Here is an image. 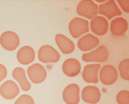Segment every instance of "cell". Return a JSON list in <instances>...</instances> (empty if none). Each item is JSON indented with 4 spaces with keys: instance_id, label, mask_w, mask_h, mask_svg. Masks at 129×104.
<instances>
[{
    "instance_id": "obj_19",
    "label": "cell",
    "mask_w": 129,
    "mask_h": 104,
    "mask_svg": "<svg viewBox=\"0 0 129 104\" xmlns=\"http://www.w3.org/2000/svg\"><path fill=\"white\" fill-rule=\"evenodd\" d=\"M12 77L18 82L22 90L28 91L31 88V85L27 79L23 68L16 67L12 72Z\"/></svg>"
},
{
    "instance_id": "obj_16",
    "label": "cell",
    "mask_w": 129,
    "mask_h": 104,
    "mask_svg": "<svg viewBox=\"0 0 129 104\" xmlns=\"http://www.w3.org/2000/svg\"><path fill=\"white\" fill-rule=\"evenodd\" d=\"M55 40L57 46L64 54H70L75 50L74 43L68 37L63 34H56Z\"/></svg>"
},
{
    "instance_id": "obj_18",
    "label": "cell",
    "mask_w": 129,
    "mask_h": 104,
    "mask_svg": "<svg viewBox=\"0 0 129 104\" xmlns=\"http://www.w3.org/2000/svg\"><path fill=\"white\" fill-rule=\"evenodd\" d=\"M128 28V22L123 17H116L110 23V32L115 36H123Z\"/></svg>"
},
{
    "instance_id": "obj_14",
    "label": "cell",
    "mask_w": 129,
    "mask_h": 104,
    "mask_svg": "<svg viewBox=\"0 0 129 104\" xmlns=\"http://www.w3.org/2000/svg\"><path fill=\"white\" fill-rule=\"evenodd\" d=\"M100 40L98 37L92 34H87L83 36L79 39L77 42V46L82 51L86 52L92 50L93 48L99 46Z\"/></svg>"
},
{
    "instance_id": "obj_17",
    "label": "cell",
    "mask_w": 129,
    "mask_h": 104,
    "mask_svg": "<svg viewBox=\"0 0 129 104\" xmlns=\"http://www.w3.org/2000/svg\"><path fill=\"white\" fill-rule=\"evenodd\" d=\"M36 58V52L31 46H25L19 49L17 53V59L21 64L27 65L32 63Z\"/></svg>"
},
{
    "instance_id": "obj_4",
    "label": "cell",
    "mask_w": 129,
    "mask_h": 104,
    "mask_svg": "<svg viewBox=\"0 0 129 104\" xmlns=\"http://www.w3.org/2000/svg\"><path fill=\"white\" fill-rule=\"evenodd\" d=\"M108 57L109 53L107 48L104 46H100L92 51L84 53L82 59L86 62H105L108 60Z\"/></svg>"
},
{
    "instance_id": "obj_20",
    "label": "cell",
    "mask_w": 129,
    "mask_h": 104,
    "mask_svg": "<svg viewBox=\"0 0 129 104\" xmlns=\"http://www.w3.org/2000/svg\"><path fill=\"white\" fill-rule=\"evenodd\" d=\"M128 65L129 59H125L122 60L118 65L119 73L121 78H123L125 80H129V73H128Z\"/></svg>"
},
{
    "instance_id": "obj_12",
    "label": "cell",
    "mask_w": 129,
    "mask_h": 104,
    "mask_svg": "<svg viewBox=\"0 0 129 104\" xmlns=\"http://www.w3.org/2000/svg\"><path fill=\"white\" fill-rule=\"evenodd\" d=\"M62 70L64 74L67 77H76L81 72V64L77 59H67L63 63Z\"/></svg>"
},
{
    "instance_id": "obj_3",
    "label": "cell",
    "mask_w": 129,
    "mask_h": 104,
    "mask_svg": "<svg viewBox=\"0 0 129 104\" xmlns=\"http://www.w3.org/2000/svg\"><path fill=\"white\" fill-rule=\"evenodd\" d=\"M40 62L43 63H56L60 60L61 56L56 49L50 45L41 46L38 53Z\"/></svg>"
},
{
    "instance_id": "obj_23",
    "label": "cell",
    "mask_w": 129,
    "mask_h": 104,
    "mask_svg": "<svg viewBox=\"0 0 129 104\" xmlns=\"http://www.w3.org/2000/svg\"><path fill=\"white\" fill-rule=\"evenodd\" d=\"M7 75V69L5 65L0 64V82L2 81Z\"/></svg>"
},
{
    "instance_id": "obj_11",
    "label": "cell",
    "mask_w": 129,
    "mask_h": 104,
    "mask_svg": "<svg viewBox=\"0 0 129 104\" xmlns=\"http://www.w3.org/2000/svg\"><path fill=\"white\" fill-rule=\"evenodd\" d=\"M20 93L18 85L14 81L7 80L0 86V95L7 100H12L17 96Z\"/></svg>"
},
{
    "instance_id": "obj_10",
    "label": "cell",
    "mask_w": 129,
    "mask_h": 104,
    "mask_svg": "<svg viewBox=\"0 0 129 104\" xmlns=\"http://www.w3.org/2000/svg\"><path fill=\"white\" fill-rule=\"evenodd\" d=\"M101 98L100 90L96 86L89 85L82 90V99L85 103L97 104Z\"/></svg>"
},
{
    "instance_id": "obj_2",
    "label": "cell",
    "mask_w": 129,
    "mask_h": 104,
    "mask_svg": "<svg viewBox=\"0 0 129 104\" xmlns=\"http://www.w3.org/2000/svg\"><path fill=\"white\" fill-rule=\"evenodd\" d=\"M77 12L83 17L92 19L98 15V6L92 0H82L78 4Z\"/></svg>"
},
{
    "instance_id": "obj_15",
    "label": "cell",
    "mask_w": 129,
    "mask_h": 104,
    "mask_svg": "<svg viewBox=\"0 0 129 104\" xmlns=\"http://www.w3.org/2000/svg\"><path fill=\"white\" fill-rule=\"evenodd\" d=\"M100 69V64H87L86 65L82 72V78L84 82L87 83H98V72Z\"/></svg>"
},
{
    "instance_id": "obj_7",
    "label": "cell",
    "mask_w": 129,
    "mask_h": 104,
    "mask_svg": "<svg viewBox=\"0 0 129 104\" xmlns=\"http://www.w3.org/2000/svg\"><path fill=\"white\" fill-rule=\"evenodd\" d=\"M27 75L32 83L35 84L42 83L47 77L46 68L40 64H34L27 69Z\"/></svg>"
},
{
    "instance_id": "obj_21",
    "label": "cell",
    "mask_w": 129,
    "mask_h": 104,
    "mask_svg": "<svg viewBox=\"0 0 129 104\" xmlns=\"http://www.w3.org/2000/svg\"><path fill=\"white\" fill-rule=\"evenodd\" d=\"M128 100V90H121L116 95V101L118 104H129Z\"/></svg>"
},
{
    "instance_id": "obj_22",
    "label": "cell",
    "mask_w": 129,
    "mask_h": 104,
    "mask_svg": "<svg viewBox=\"0 0 129 104\" xmlns=\"http://www.w3.org/2000/svg\"><path fill=\"white\" fill-rule=\"evenodd\" d=\"M15 104H35V101L30 95L24 94L16 100Z\"/></svg>"
},
{
    "instance_id": "obj_13",
    "label": "cell",
    "mask_w": 129,
    "mask_h": 104,
    "mask_svg": "<svg viewBox=\"0 0 129 104\" xmlns=\"http://www.w3.org/2000/svg\"><path fill=\"white\" fill-rule=\"evenodd\" d=\"M90 28L94 34L102 36L108 31V22L102 16H95L90 22Z\"/></svg>"
},
{
    "instance_id": "obj_24",
    "label": "cell",
    "mask_w": 129,
    "mask_h": 104,
    "mask_svg": "<svg viewBox=\"0 0 129 104\" xmlns=\"http://www.w3.org/2000/svg\"><path fill=\"white\" fill-rule=\"evenodd\" d=\"M121 8L125 12H129V1H118V2Z\"/></svg>"
},
{
    "instance_id": "obj_9",
    "label": "cell",
    "mask_w": 129,
    "mask_h": 104,
    "mask_svg": "<svg viewBox=\"0 0 129 104\" xmlns=\"http://www.w3.org/2000/svg\"><path fill=\"white\" fill-rule=\"evenodd\" d=\"M98 12L110 20L113 17L121 15L122 14V12L114 0H109L101 4L98 7Z\"/></svg>"
},
{
    "instance_id": "obj_6",
    "label": "cell",
    "mask_w": 129,
    "mask_h": 104,
    "mask_svg": "<svg viewBox=\"0 0 129 104\" xmlns=\"http://www.w3.org/2000/svg\"><path fill=\"white\" fill-rule=\"evenodd\" d=\"M118 77V71L113 65L107 64L101 68L100 72V80L104 85H110L115 83Z\"/></svg>"
},
{
    "instance_id": "obj_8",
    "label": "cell",
    "mask_w": 129,
    "mask_h": 104,
    "mask_svg": "<svg viewBox=\"0 0 129 104\" xmlns=\"http://www.w3.org/2000/svg\"><path fill=\"white\" fill-rule=\"evenodd\" d=\"M80 88L77 84L67 85L63 91V100L67 104H78L80 101Z\"/></svg>"
},
{
    "instance_id": "obj_1",
    "label": "cell",
    "mask_w": 129,
    "mask_h": 104,
    "mask_svg": "<svg viewBox=\"0 0 129 104\" xmlns=\"http://www.w3.org/2000/svg\"><path fill=\"white\" fill-rule=\"evenodd\" d=\"M89 31V22L84 18L74 17L69 24V31L74 38H79Z\"/></svg>"
},
{
    "instance_id": "obj_5",
    "label": "cell",
    "mask_w": 129,
    "mask_h": 104,
    "mask_svg": "<svg viewBox=\"0 0 129 104\" xmlns=\"http://www.w3.org/2000/svg\"><path fill=\"white\" fill-rule=\"evenodd\" d=\"M0 44L7 51H15L20 45V38L15 32L5 31L1 35Z\"/></svg>"
}]
</instances>
